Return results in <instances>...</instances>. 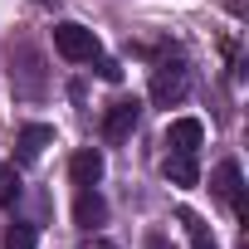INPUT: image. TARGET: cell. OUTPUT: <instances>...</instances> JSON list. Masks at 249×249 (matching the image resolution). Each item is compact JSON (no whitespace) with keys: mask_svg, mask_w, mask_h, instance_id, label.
Listing matches in <instances>:
<instances>
[{"mask_svg":"<svg viewBox=\"0 0 249 249\" xmlns=\"http://www.w3.org/2000/svg\"><path fill=\"white\" fill-rule=\"evenodd\" d=\"M78 249H117V244H112V239H103V234H93V239H83Z\"/></svg>","mask_w":249,"mask_h":249,"instance_id":"2e32d148","label":"cell"},{"mask_svg":"<svg viewBox=\"0 0 249 249\" xmlns=\"http://www.w3.org/2000/svg\"><path fill=\"white\" fill-rule=\"evenodd\" d=\"M137 122H142V103L137 98H117L107 112H103V137L117 147V142H127L137 132Z\"/></svg>","mask_w":249,"mask_h":249,"instance_id":"3957f363","label":"cell"},{"mask_svg":"<svg viewBox=\"0 0 249 249\" xmlns=\"http://www.w3.org/2000/svg\"><path fill=\"white\" fill-rule=\"evenodd\" d=\"M10 78H15V88L25 93V98H35L39 88H44V73H39V54L20 39V44H10Z\"/></svg>","mask_w":249,"mask_h":249,"instance_id":"277c9868","label":"cell"},{"mask_svg":"<svg viewBox=\"0 0 249 249\" xmlns=\"http://www.w3.org/2000/svg\"><path fill=\"white\" fill-rule=\"evenodd\" d=\"M103 152L98 147H83V152H73V161H69V176H73V186H98L103 181Z\"/></svg>","mask_w":249,"mask_h":249,"instance_id":"9c48e42d","label":"cell"},{"mask_svg":"<svg viewBox=\"0 0 249 249\" xmlns=\"http://www.w3.org/2000/svg\"><path fill=\"white\" fill-rule=\"evenodd\" d=\"M15 200H20V171L0 166V205H15Z\"/></svg>","mask_w":249,"mask_h":249,"instance_id":"4fadbf2b","label":"cell"},{"mask_svg":"<svg viewBox=\"0 0 249 249\" xmlns=\"http://www.w3.org/2000/svg\"><path fill=\"white\" fill-rule=\"evenodd\" d=\"M147 249H176V244H171L166 234H157V230H152V234H147Z\"/></svg>","mask_w":249,"mask_h":249,"instance_id":"9a60e30c","label":"cell"},{"mask_svg":"<svg viewBox=\"0 0 249 249\" xmlns=\"http://www.w3.org/2000/svg\"><path fill=\"white\" fill-rule=\"evenodd\" d=\"M210 186H215V196H220L225 205H234V215L244 220V171H239L234 157H225V161L210 171Z\"/></svg>","mask_w":249,"mask_h":249,"instance_id":"5b68a950","label":"cell"},{"mask_svg":"<svg viewBox=\"0 0 249 249\" xmlns=\"http://www.w3.org/2000/svg\"><path fill=\"white\" fill-rule=\"evenodd\" d=\"M98 73H103L107 83H117V78H122V64H117V59H98Z\"/></svg>","mask_w":249,"mask_h":249,"instance_id":"5bb4252c","label":"cell"},{"mask_svg":"<svg viewBox=\"0 0 249 249\" xmlns=\"http://www.w3.org/2000/svg\"><path fill=\"white\" fill-rule=\"evenodd\" d=\"M186 83H191L186 64H181V59H161V64L152 69V103H157V107L181 103V98H186Z\"/></svg>","mask_w":249,"mask_h":249,"instance_id":"7a4b0ae2","label":"cell"},{"mask_svg":"<svg viewBox=\"0 0 249 249\" xmlns=\"http://www.w3.org/2000/svg\"><path fill=\"white\" fill-rule=\"evenodd\" d=\"M44 147H54V127H44V122H30V127H20V137H15L20 161H39Z\"/></svg>","mask_w":249,"mask_h":249,"instance_id":"ba28073f","label":"cell"},{"mask_svg":"<svg viewBox=\"0 0 249 249\" xmlns=\"http://www.w3.org/2000/svg\"><path fill=\"white\" fill-rule=\"evenodd\" d=\"M39 244V230L30 225V220H15L10 230H5V249H35Z\"/></svg>","mask_w":249,"mask_h":249,"instance_id":"7c38bea8","label":"cell"},{"mask_svg":"<svg viewBox=\"0 0 249 249\" xmlns=\"http://www.w3.org/2000/svg\"><path fill=\"white\" fill-rule=\"evenodd\" d=\"M161 171H166L171 186H196V181H200V166H196V157H186V152H166Z\"/></svg>","mask_w":249,"mask_h":249,"instance_id":"30bf717a","label":"cell"},{"mask_svg":"<svg viewBox=\"0 0 249 249\" xmlns=\"http://www.w3.org/2000/svg\"><path fill=\"white\" fill-rule=\"evenodd\" d=\"M54 49L69 64H88V59H98V35L78 20H64V25H54Z\"/></svg>","mask_w":249,"mask_h":249,"instance_id":"6da1fadb","label":"cell"},{"mask_svg":"<svg viewBox=\"0 0 249 249\" xmlns=\"http://www.w3.org/2000/svg\"><path fill=\"white\" fill-rule=\"evenodd\" d=\"M107 220V200L93 191V186H78V200H73V225H83V230H98Z\"/></svg>","mask_w":249,"mask_h":249,"instance_id":"52a82bcc","label":"cell"},{"mask_svg":"<svg viewBox=\"0 0 249 249\" xmlns=\"http://www.w3.org/2000/svg\"><path fill=\"white\" fill-rule=\"evenodd\" d=\"M166 147H171V152L196 157V152L205 147V127H200V117H176L171 127H166Z\"/></svg>","mask_w":249,"mask_h":249,"instance_id":"8992f818","label":"cell"},{"mask_svg":"<svg viewBox=\"0 0 249 249\" xmlns=\"http://www.w3.org/2000/svg\"><path fill=\"white\" fill-rule=\"evenodd\" d=\"M176 220L186 225V234H191V249H220V244H215V234H210V225H205L196 210H176Z\"/></svg>","mask_w":249,"mask_h":249,"instance_id":"8fae6325","label":"cell"}]
</instances>
